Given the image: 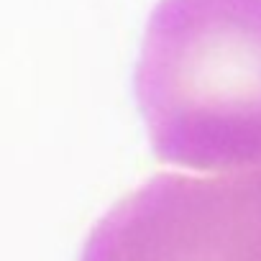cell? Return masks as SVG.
<instances>
[{"label": "cell", "mask_w": 261, "mask_h": 261, "mask_svg": "<svg viewBox=\"0 0 261 261\" xmlns=\"http://www.w3.org/2000/svg\"><path fill=\"white\" fill-rule=\"evenodd\" d=\"M134 90L162 162L261 167V0H159Z\"/></svg>", "instance_id": "1"}, {"label": "cell", "mask_w": 261, "mask_h": 261, "mask_svg": "<svg viewBox=\"0 0 261 261\" xmlns=\"http://www.w3.org/2000/svg\"><path fill=\"white\" fill-rule=\"evenodd\" d=\"M80 261H261V167L149 179L92 225Z\"/></svg>", "instance_id": "2"}]
</instances>
